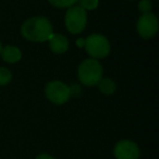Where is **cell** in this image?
Segmentation results:
<instances>
[{
	"label": "cell",
	"instance_id": "obj_1",
	"mask_svg": "<svg viewBox=\"0 0 159 159\" xmlns=\"http://www.w3.org/2000/svg\"><path fill=\"white\" fill-rule=\"evenodd\" d=\"M23 37L31 42L44 43L52 35V25L44 16H35L26 20L21 27Z\"/></svg>",
	"mask_w": 159,
	"mask_h": 159
},
{
	"label": "cell",
	"instance_id": "obj_2",
	"mask_svg": "<svg viewBox=\"0 0 159 159\" xmlns=\"http://www.w3.org/2000/svg\"><path fill=\"white\" fill-rule=\"evenodd\" d=\"M77 76L86 86H95L102 76V66L96 59H86L80 64Z\"/></svg>",
	"mask_w": 159,
	"mask_h": 159
},
{
	"label": "cell",
	"instance_id": "obj_3",
	"mask_svg": "<svg viewBox=\"0 0 159 159\" xmlns=\"http://www.w3.org/2000/svg\"><path fill=\"white\" fill-rule=\"evenodd\" d=\"M87 22V14L83 8L80 6H72L66 10V27L71 34H80L84 31Z\"/></svg>",
	"mask_w": 159,
	"mask_h": 159
},
{
	"label": "cell",
	"instance_id": "obj_4",
	"mask_svg": "<svg viewBox=\"0 0 159 159\" xmlns=\"http://www.w3.org/2000/svg\"><path fill=\"white\" fill-rule=\"evenodd\" d=\"M84 47L93 59H102L110 52L109 40L100 34H92L86 37Z\"/></svg>",
	"mask_w": 159,
	"mask_h": 159
},
{
	"label": "cell",
	"instance_id": "obj_5",
	"mask_svg": "<svg viewBox=\"0 0 159 159\" xmlns=\"http://www.w3.org/2000/svg\"><path fill=\"white\" fill-rule=\"evenodd\" d=\"M46 97L56 105H63L71 97V89L60 81H51L45 87Z\"/></svg>",
	"mask_w": 159,
	"mask_h": 159
},
{
	"label": "cell",
	"instance_id": "obj_6",
	"mask_svg": "<svg viewBox=\"0 0 159 159\" xmlns=\"http://www.w3.org/2000/svg\"><path fill=\"white\" fill-rule=\"evenodd\" d=\"M136 30L143 38H152L158 32V19L154 13H144L139 19Z\"/></svg>",
	"mask_w": 159,
	"mask_h": 159
},
{
	"label": "cell",
	"instance_id": "obj_7",
	"mask_svg": "<svg viewBox=\"0 0 159 159\" xmlns=\"http://www.w3.org/2000/svg\"><path fill=\"white\" fill-rule=\"evenodd\" d=\"M113 155L117 159H139V148L134 142L122 139L116 144Z\"/></svg>",
	"mask_w": 159,
	"mask_h": 159
},
{
	"label": "cell",
	"instance_id": "obj_8",
	"mask_svg": "<svg viewBox=\"0 0 159 159\" xmlns=\"http://www.w3.org/2000/svg\"><path fill=\"white\" fill-rule=\"evenodd\" d=\"M49 47L51 51L58 55L64 53L69 48V40L66 36L61 34H52L51 37L49 38Z\"/></svg>",
	"mask_w": 159,
	"mask_h": 159
},
{
	"label": "cell",
	"instance_id": "obj_9",
	"mask_svg": "<svg viewBox=\"0 0 159 159\" xmlns=\"http://www.w3.org/2000/svg\"><path fill=\"white\" fill-rule=\"evenodd\" d=\"M1 57L8 63H16V62L20 61L22 58V52L21 50L16 46H10L7 45L6 47H3L1 50Z\"/></svg>",
	"mask_w": 159,
	"mask_h": 159
},
{
	"label": "cell",
	"instance_id": "obj_10",
	"mask_svg": "<svg viewBox=\"0 0 159 159\" xmlns=\"http://www.w3.org/2000/svg\"><path fill=\"white\" fill-rule=\"evenodd\" d=\"M98 87H99V91L105 95H112L117 89L116 83L109 77H105V79L100 80L98 82Z\"/></svg>",
	"mask_w": 159,
	"mask_h": 159
},
{
	"label": "cell",
	"instance_id": "obj_11",
	"mask_svg": "<svg viewBox=\"0 0 159 159\" xmlns=\"http://www.w3.org/2000/svg\"><path fill=\"white\" fill-rule=\"evenodd\" d=\"M12 73L9 69L5 66H0V85H7L11 82Z\"/></svg>",
	"mask_w": 159,
	"mask_h": 159
},
{
	"label": "cell",
	"instance_id": "obj_12",
	"mask_svg": "<svg viewBox=\"0 0 159 159\" xmlns=\"http://www.w3.org/2000/svg\"><path fill=\"white\" fill-rule=\"evenodd\" d=\"M49 3L56 8H70L74 6L79 0H48Z\"/></svg>",
	"mask_w": 159,
	"mask_h": 159
},
{
	"label": "cell",
	"instance_id": "obj_13",
	"mask_svg": "<svg viewBox=\"0 0 159 159\" xmlns=\"http://www.w3.org/2000/svg\"><path fill=\"white\" fill-rule=\"evenodd\" d=\"M80 5V7L83 8V9L86 11V10H95L98 7V3H99V0H79L77 1Z\"/></svg>",
	"mask_w": 159,
	"mask_h": 159
},
{
	"label": "cell",
	"instance_id": "obj_14",
	"mask_svg": "<svg viewBox=\"0 0 159 159\" xmlns=\"http://www.w3.org/2000/svg\"><path fill=\"white\" fill-rule=\"evenodd\" d=\"M152 8V3L150 0H141L139 2V9L142 13H149Z\"/></svg>",
	"mask_w": 159,
	"mask_h": 159
},
{
	"label": "cell",
	"instance_id": "obj_15",
	"mask_svg": "<svg viewBox=\"0 0 159 159\" xmlns=\"http://www.w3.org/2000/svg\"><path fill=\"white\" fill-rule=\"evenodd\" d=\"M36 159H55L52 156H50V155L48 154H40L38 155L37 157H36Z\"/></svg>",
	"mask_w": 159,
	"mask_h": 159
},
{
	"label": "cell",
	"instance_id": "obj_16",
	"mask_svg": "<svg viewBox=\"0 0 159 159\" xmlns=\"http://www.w3.org/2000/svg\"><path fill=\"white\" fill-rule=\"evenodd\" d=\"M84 44H85V39H82V38H79V39L76 40L77 47H84Z\"/></svg>",
	"mask_w": 159,
	"mask_h": 159
},
{
	"label": "cell",
	"instance_id": "obj_17",
	"mask_svg": "<svg viewBox=\"0 0 159 159\" xmlns=\"http://www.w3.org/2000/svg\"><path fill=\"white\" fill-rule=\"evenodd\" d=\"M1 50H2V45H1V43H0V53H1Z\"/></svg>",
	"mask_w": 159,
	"mask_h": 159
}]
</instances>
